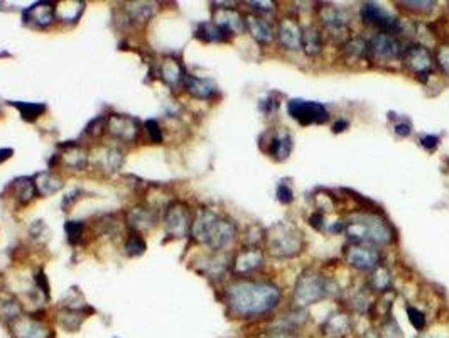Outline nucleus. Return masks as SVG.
I'll return each instance as SVG.
<instances>
[{
	"mask_svg": "<svg viewBox=\"0 0 449 338\" xmlns=\"http://www.w3.org/2000/svg\"><path fill=\"white\" fill-rule=\"evenodd\" d=\"M281 301V289L262 279H238L225 289V303L237 318L250 320L267 315Z\"/></svg>",
	"mask_w": 449,
	"mask_h": 338,
	"instance_id": "1",
	"label": "nucleus"
},
{
	"mask_svg": "<svg viewBox=\"0 0 449 338\" xmlns=\"http://www.w3.org/2000/svg\"><path fill=\"white\" fill-rule=\"evenodd\" d=\"M191 234L198 242L207 243L215 251H220L233 241L235 235H237V225L228 218L211 212V210L201 208L192 220Z\"/></svg>",
	"mask_w": 449,
	"mask_h": 338,
	"instance_id": "2",
	"label": "nucleus"
},
{
	"mask_svg": "<svg viewBox=\"0 0 449 338\" xmlns=\"http://www.w3.org/2000/svg\"><path fill=\"white\" fill-rule=\"evenodd\" d=\"M345 232L358 243H392L395 241V230L390 222L374 212L357 213L346 222Z\"/></svg>",
	"mask_w": 449,
	"mask_h": 338,
	"instance_id": "3",
	"label": "nucleus"
},
{
	"mask_svg": "<svg viewBox=\"0 0 449 338\" xmlns=\"http://www.w3.org/2000/svg\"><path fill=\"white\" fill-rule=\"evenodd\" d=\"M267 246L276 258H294L305 247V235L296 225L277 224L267 235Z\"/></svg>",
	"mask_w": 449,
	"mask_h": 338,
	"instance_id": "4",
	"label": "nucleus"
},
{
	"mask_svg": "<svg viewBox=\"0 0 449 338\" xmlns=\"http://www.w3.org/2000/svg\"><path fill=\"white\" fill-rule=\"evenodd\" d=\"M328 294V282L319 272L307 269L299 276L294 288V301L299 306H309Z\"/></svg>",
	"mask_w": 449,
	"mask_h": 338,
	"instance_id": "5",
	"label": "nucleus"
},
{
	"mask_svg": "<svg viewBox=\"0 0 449 338\" xmlns=\"http://www.w3.org/2000/svg\"><path fill=\"white\" fill-rule=\"evenodd\" d=\"M288 114L301 126H321L329 119L328 109L319 102H309V100H294L288 102Z\"/></svg>",
	"mask_w": 449,
	"mask_h": 338,
	"instance_id": "6",
	"label": "nucleus"
},
{
	"mask_svg": "<svg viewBox=\"0 0 449 338\" xmlns=\"http://www.w3.org/2000/svg\"><path fill=\"white\" fill-rule=\"evenodd\" d=\"M402 61L407 71L421 80H427L434 71L436 59L429 49L422 44H410L404 49Z\"/></svg>",
	"mask_w": 449,
	"mask_h": 338,
	"instance_id": "7",
	"label": "nucleus"
},
{
	"mask_svg": "<svg viewBox=\"0 0 449 338\" xmlns=\"http://www.w3.org/2000/svg\"><path fill=\"white\" fill-rule=\"evenodd\" d=\"M318 16H319L321 24L326 28L328 36L331 37L333 41L345 42L346 40H348V25H350V20H352L348 11H345V8H340V7L328 6V7H321Z\"/></svg>",
	"mask_w": 449,
	"mask_h": 338,
	"instance_id": "8",
	"label": "nucleus"
},
{
	"mask_svg": "<svg viewBox=\"0 0 449 338\" xmlns=\"http://www.w3.org/2000/svg\"><path fill=\"white\" fill-rule=\"evenodd\" d=\"M360 17L365 24L374 25V28L382 29V32L388 34H397L400 32V20L395 16H392L390 12H387L377 4L369 2L363 4L360 8Z\"/></svg>",
	"mask_w": 449,
	"mask_h": 338,
	"instance_id": "9",
	"label": "nucleus"
},
{
	"mask_svg": "<svg viewBox=\"0 0 449 338\" xmlns=\"http://www.w3.org/2000/svg\"><path fill=\"white\" fill-rule=\"evenodd\" d=\"M370 56L379 59V61H388V59L402 58L404 54V46L395 34L379 32L369 41Z\"/></svg>",
	"mask_w": 449,
	"mask_h": 338,
	"instance_id": "10",
	"label": "nucleus"
},
{
	"mask_svg": "<svg viewBox=\"0 0 449 338\" xmlns=\"http://www.w3.org/2000/svg\"><path fill=\"white\" fill-rule=\"evenodd\" d=\"M345 258L348 264L360 271H374L380 264V252L369 243H353V246L346 247Z\"/></svg>",
	"mask_w": 449,
	"mask_h": 338,
	"instance_id": "11",
	"label": "nucleus"
},
{
	"mask_svg": "<svg viewBox=\"0 0 449 338\" xmlns=\"http://www.w3.org/2000/svg\"><path fill=\"white\" fill-rule=\"evenodd\" d=\"M166 225H168V232L174 237H186L192 225L190 208L181 202L169 205L168 212H166Z\"/></svg>",
	"mask_w": 449,
	"mask_h": 338,
	"instance_id": "12",
	"label": "nucleus"
},
{
	"mask_svg": "<svg viewBox=\"0 0 449 338\" xmlns=\"http://www.w3.org/2000/svg\"><path fill=\"white\" fill-rule=\"evenodd\" d=\"M276 36L284 49L297 51L302 48V28L296 17H282L277 25Z\"/></svg>",
	"mask_w": 449,
	"mask_h": 338,
	"instance_id": "13",
	"label": "nucleus"
},
{
	"mask_svg": "<svg viewBox=\"0 0 449 338\" xmlns=\"http://www.w3.org/2000/svg\"><path fill=\"white\" fill-rule=\"evenodd\" d=\"M262 139H267V143H260L262 149L269 156L277 161L288 159L290 154V134L288 131H269L262 135Z\"/></svg>",
	"mask_w": 449,
	"mask_h": 338,
	"instance_id": "14",
	"label": "nucleus"
},
{
	"mask_svg": "<svg viewBox=\"0 0 449 338\" xmlns=\"http://www.w3.org/2000/svg\"><path fill=\"white\" fill-rule=\"evenodd\" d=\"M11 335L12 338H53V332L39 320L20 316L11 323Z\"/></svg>",
	"mask_w": 449,
	"mask_h": 338,
	"instance_id": "15",
	"label": "nucleus"
},
{
	"mask_svg": "<svg viewBox=\"0 0 449 338\" xmlns=\"http://www.w3.org/2000/svg\"><path fill=\"white\" fill-rule=\"evenodd\" d=\"M105 129L113 137L123 140V143H132L139 135V123L135 119L127 117V115H112L105 122Z\"/></svg>",
	"mask_w": 449,
	"mask_h": 338,
	"instance_id": "16",
	"label": "nucleus"
},
{
	"mask_svg": "<svg viewBox=\"0 0 449 338\" xmlns=\"http://www.w3.org/2000/svg\"><path fill=\"white\" fill-rule=\"evenodd\" d=\"M245 29H249L252 37L260 44H271L276 37V29L269 19L260 14L245 16Z\"/></svg>",
	"mask_w": 449,
	"mask_h": 338,
	"instance_id": "17",
	"label": "nucleus"
},
{
	"mask_svg": "<svg viewBox=\"0 0 449 338\" xmlns=\"http://www.w3.org/2000/svg\"><path fill=\"white\" fill-rule=\"evenodd\" d=\"M262 251L255 246H247L245 249H242L237 254V258L233 259V272L235 274H249L254 272L255 269L262 266Z\"/></svg>",
	"mask_w": 449,
	"mask_h": 338,
	"instance_id": "18",
	"label": "nucleus"
},
{
	"mask_svg": "<svg viewBox=\"0 0 449 338\" xmlns=\"http://www.w3.org/2000/svg\"><path fill=\"white\" fill-rule=\"evenodd\" d=\"M213 20H215L218 28H221L228 34H238L245 29V17H243L240 12H237L235 8L230 7L216 8L215 19Z\"/></svg>",
	"mask_w": 449,
	"mask_h": 338,
	"instance_id": "19",
	"label": "nucleus"
},
{
	"mask_svg": "<svg viewBox=\"0 0 449 338\" xmlns=\"http://www.w3.org/2000/svg\"><path fill=\"white\" fill-rule=\"evenodd\" d=\"M54 12H56V8L51 4H36V6L29 7L24 12V23L29 25H37V28H46L54 20Z\"/></svg>",
	"mask_w": 449,
	"mask_h": 338,
	"instance_id": "20",
	"label": "nucleus"
},
{
	"mask_svg": "<svg viewBox=\"0 0 449 338\" xmlns=\"http://www.w3.org/2000/svg\"><path fill=\"white\" fill-rule=\"evenodd\" d=\"M127 222L137 232V230L152 229L157 224V215L154 210L147 207H135L127 213Z\"/></svg>",
	"mask_w": 449,
	"mask_h": 338,
	"instance_id": "21",
	"label": "nucleus"
},
{
	"mask_svg": "<svg viewBox=\"0 0 449 338\" xmlns=\"http://www.w3.org/2000/svg\"><path fill=\"white\" fill-rule=\"evenodd\" d=\"M185 85H186V90L191 93L192 97L203 98V100L215 97L216 92H218L215 81L208 80V78H198V76L187 75L186 80H185Z\"/></svg>",
	"mask_w": 449,
	"mask_h": 338,
	"instance_id": "22",
	"label": "nucleus"
},
{
	"mask_svg": "<svg viewBox=\"0 0 449 338\" xmlns=\"http://www.w3.org/2000/svg\"><path fill=\"white\" fill-rule=\"evenodd\" d=\"M161 76L171 87H179L181 83H185L187 75L178 59L166 58L161 65Z\"/></svg>",
	"mask_w": 449,
	"mask_h": 338,
	"instance_id": "23",
	"label": "nucleus"
},
{
	"mask_svg": "<svg viewBox=\"0 0 449 338\" xmlns=\"http://www.w3.org/2000/svg\"><path fill=\"white\" fill-rule=\"evenodd\" d=\"M302 49L309 56H316L323 51V34L316 25L309 24L307 28L302 29Z\"/></svg>",
	"mask_w": 449,
	"mask_h": 338,
	"instance_id": "24",
	"label": "nucleus"
},
{
	"mask_svg": "<svg viewBox=\"0 0 449 338\" xmlns=\"http://www.w3.org/2000/svg\"><path fill=\"white\" fill-rule=\"evenodd\" d=\"M34 185H36V191L42 196H48L56 193L63 188V179L56 176L54 173H41L37 174L36 179H34Z\"/></svg>",
	"mask_w": 449,
	"mask_h": 338,
	"instance_id": "25",
	"label": "nucleus"
},
{
	"mask_svg": "<svg viewBox=\"0 0 449 338\" xmlns=\"http://www.w3.org/2000/svg\"><path fill=\"white\" fill-rule=\"evenodd\" d=\"M196 36L204 42H225L230 37V34L218 28L215 23H203L196 29Z\"/></svg>",
	"mask_w": 449,
	"mask_h": 338,
	"instance_id": "26",
	"label": "nucleus"
},
{
	"mask_svg": "<svg viewBox=\"0 0 449 338\" xmlns=\"http://www.w3.org/2000/svg\"><path fill=\"white\" fill-rule=\"evenodd\" d=\"M12 190H14V196L19 200L20 203H29L36 198V185H34L32 179L29 178H19L12 183Z\"/></svg>",
	"mask_w": 449,
	"mask_h": 338,
	"instance_id": "27",
	"label": "nucleus"
},
{
	"mask_svg": "<svg viewBox=\"0 0 449 338\" xmlns=\"http://www.w3.org/2000/svg\"><path fill=\"white\" fill-rule=\"evenodd\" d=\"M369 286L374 291H379V293H385V291H388L392 288L390 272H388L385 267L374 269V272H371L369 277Z\"/></svg>",
	"mask_w": 449,
	"mask_h": 338,
	"instance_id": "28",
	"label": "nucleus"
},
{
	"mask_svg": "<svg viewBox=\"0 0 449 338\" xmlns=\"http://www.w3.org/2000/svg\"><path fill=\"white\" fill-rule=\"evenodd\" d=\"M324 330L331 337H343L350 330V320L345 315H333L326 322Z\"/></svg>",
	"mask_w": 449,
	"mask_h": 338,
	"instance_id": "29",
	"label": "nucleus"
},
{
	"mask_svg": "<svg viewBox=\"0 0 449 338\" xmlns=\"http://www.w3.org/2000/svg\"><path fill=\"white\" fill-rule=\"evenodd\" d=\"M20 313H23V310L14 298H0V318L12 323L17 318H20Z\"/></svg>",
	"mask_w": 449,
	"mask_h": 338,
	"instance_id": "30",
	"label": "nucleus"
},
{
	"mask_svg": "<svg viewBox=\"0 0 449 338\" xmlns=\"http://www.w3.org/2000/svg\"><path fill=\"white\" fill-rule=\"evenodd\" d=\"M83 11V4L80 2H63L59 4V7H56V14L59 19H63L64 23H73Z\"/></svg>",
	"mask_w": 449,
	"mask_h": 338,
	"instance_id": "31",
	"label": "nucleus"
},
{
	"mask_svg": "<svg viewBox=\"0 0 449 338\" xmlns=\"http://www.w3.org/2000/svg\"><path fill=\"white\" fill-rule=\"evenodd\" d=\"M63 159L68 166H71L73 169H83L85 166H87L88 156L87 152H85V149L71 147L70 151H66V154H64Z\"/></svg>",
	"mask_w": 449,
	"mask_h": 338,
	"instance_id": "32",
	"label": "nucleus"
},
{
	"mask_svg": "<svg viewBox=\"0 0 449 338\" xmlns=\"http://www.w3.org/2000/svg\"><path fill=\"white\" fill-rule=\"evenodd\" d=\"M154 14V7L152 4H145V2H135L130 4L128 7V17L132 20H139V23H145Z\"/></svg>",
	"mask_w": 449,
	"mask_h": 338,
	"instance_id": "33",
	"label": "nucleus"
},
{
	"mask_svg": "<svg viewBox=\"0 0 449 338\" xmlns=\"http://www.w3.org/2000/svg\"><path fill=\"white\" fill-rule=\"evenodd\" d=\"M125 251L128 255H142L145 252V241L139 232H132L125 243Z\"/></svg>",
	"mask_w": 449,
	"mask_h": 338,
	"instance_id": "34",
	"label": "nucleus"
},
{
	"mask_svg": "<svg viewBox=\"0 0 449 338\" xmlns=\"http://www.w3.org/2000/svg\"><path fill=\"white\" fill-rule=\"evenodd\" d=\"M14 105L17 107V109H19V112H20V115H23L24 121H27V122L36 121V119L39 117V115L44 112V109H46L44 105L27 104V102H25V104H14Z\"/></svg>",
	"mask_w": 449,
	"mask_h": 338,
	"instance_id": "35",
	"label": "nucleus"
},
{
	"mask_svg": "<svg viewBox=\"0 0 449 338\" xmlns=\"http://www.w3.org/2000/svg\"><path fill=\"white\" fill-rule=\"evenodd\" d=\"M83 224L81 222H68L66 227H64V230H66V235H68V242L73 243H78L81 241V235H83Z\"/></svg>",
	"mask_w": 449,
	"mask_h": 338,
	"instance_id": "36",
	"label": "nucleus"
},
{
	"mask_svg": "<svg viewBox=\"0 0 449 338\" xmlns=\"http://www.w3.org/2000/svg\"><path fill=\"white\" fill-rule=\"evenodd\" d=\"M407 315H409L410 323L414 325V328H416V330H419V332L424 330L426 315L422 313L421 310H417V308H414V306H407Z\"/></svg>",
	"mask_w": 449,
	"mask_h": 338,
	"instance_id": "37",
	"label": "nucleus"
},
{
	"mask_svg": "<svg viewBox=\"0 0 449 338\" xmlns=\"http://www.w3.org/2000/svg\"><path fill=\"white\" fill-rule=\"evenodd\" d=\"M434 59H436V63L439 65V68H441V70L449 76V42L448 44L439 46L438 51H436Z\"/></svg>",
	"mask_w": 449,
	"mask_h": 338,
	"instance_id": "38",
	"label": "nucleus"
},
{
	"mask_svg": "<svg viewBox=\"0 0 449 338\" xmlns=\"http://www.w3.org/2000/svg\"><path fill=\"white\" fill-rule=\"evenodd\" d=\"M397 6H402L404 8H407V11L429 12L436 7V2H427V0H424V2H412L410 0V2H397Z\"/></svg>",
	"mask_w": 449,
	"mask_h": 338,
	"instance_id": "39",
	"label": "nucleus"
},
{
	"mask_svg": "<svg viewBox=\"0 0 449 338\" xmlns=\"http://www.w3.org/2000/svg\"><path fill=\"white\" fill-rule=\"evenodd\" d=\"M145 129H147L149 137H151L152 143H161L162 132L159 129V123H157L156 121H147L145 122Z\"/></svg>",
	"mask_w": 449,
	"mask_h": 338,
	"instance_id": "40",
	"label": "nucleus"
},
{
	"mask_svg": "<svg viewBox=\"0 0 449 338\" xmlns=\"http://www.w3.org/2000/svg\"><path fill=\"white\" fill-rule=\"evenodd\" d=\"M277 107H279V102L273 98V93H271L269 98H264V100L260 102V110H262L265 115H271L272 112H276Z\"/></svg>",
	"mask_w": 449,
	"mask_h": 338,
	"instance_id": "41",
	"label": "nucleus"
},
{
	"mask_svg": "<svg viewBox=\"0 0 449 338\" xmlns=\"http://www.w3.org/2000/svg\"><path fill=\"white\" fill-rule=\"evenodd\" d=\"M277 198H279L281 203H293L294 200V193L293 190H290V186L288 185H279L277 186Z\"/></svg>",
	"mask_w": 449,
	"mask_h": 338,
	"instance_id": "42",
	"label": "nucleus"
},
{
	"mask_svg": "<svg viewBox=\"0 0 449 338\" xmlns=\"http://www.w3.org/2000/svg\"><path fill=\"white\" fill-rule=\"evenodd\" d=\"M419 143H421L422 147H426L427 151H434V149L439 145V137H436V135H422L421 139H419Z\"/></svg>",
	"mask_w": 449,
	"mask_h": 338,
	"instance_id": "43",
	"label": "nucleus"
},
{
	"mask_svg": "<svg viewBox=\"0 0 449 338\" xmlns=\"http://www.w3.org/2000/svg\"><path fill=\"white\" fill-rule=\"evenodd\" d=\"M393 132H395V134L400 135V137H407V135H410V132H412V126H410V122H407V121L397 122L395 126H393Z\"/></svg>",
	"mask_w": 449,
	"mask_h": 338,
	"instance_id": "44",
	"label": "nucleus"
},
{
	"mask_svg": "<svg viewBox=\"0 0 449 338\" xmlns=\"http://www.w3.org/2000/svg\"><path fill=\"white\" fill-rule=\"evenodd\" d=\"M249 6H252V8L257 12H271L276 8V4L273 2H249Z\"/></svg>",
	"mask_w": 449,
	"mask_h": 338,
	"instance_id": "45",
	"label": "nucleus"
},
{
	"mask_svg": "<svg viewBox=\"0 0 449 338\" xmlns=\"http://www.w3.org/2000/svg\"><path fill=\"white\" fill-rule=\"evenodd\" d=\"M323 224H324V217L321 215V213H314V215L309 217V225L314 227L316 230L323 229Z\"/></svg>",
	"mask_w": 449,
	"mask_h": 338,
	"instance_id": "46",
	"label": "nucleus"
},
{
	"mask_svg": "<svg viewBox=\"0 0 449 338\" xmlns=\"http://www.w3.org/2000/svg\"><path fill=\"white\" fill-rule=\"evenodd\" d=\"M346 127H348V122L346 121H338L335 126H333V132H343V131H346Z\"/></svg>",
	"mask_w": 449,
	"mask_h": 338,
	"instance_id": "47",
	"label": "nucleus"
},
{
	"mask_svg": "<svg viewBox=\"0 0 449 338\" xmlns=\"http://www.w3.org/2000/svg\"><path fill=\"white\" fill-rule=\"evenodd\" d=\"M12 156V151L11 149H4V151H0V162L8 159V157Z\"/></svg>",
	"mask_w": 449,
	"mask_h": 338,
	"instance_id": "48",
	"label": "nucleus"
},
{
	"mask_svg": "<svg viewBox=\"0 0 449 338\" xmlns=\"http://www.w3.org/2000/svg\"><path fill=\"white\" fill-rule=\"evenodd\" d=\"M352 195H353V198L360 200V195H357V193H352ZM363 203H369V205H371V202H370V200H363Z\"/></svg>",
	"mask_w": 449,
	"mask_h": 338,
	"instance_id": "49",
	"label": "nucleus"
}]
</instances>
